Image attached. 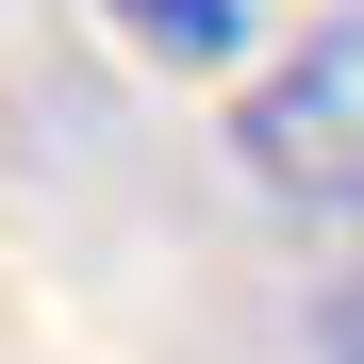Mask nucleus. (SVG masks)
I'll return each mask as SVG.
<instances>
[{
    "instance_id": "f257e3e1",
    "label": "nucleus",
    "mask_w": 364,
    "mask_h": 364,
    "mask_svg": "<svg viewBox=\"0 0 364 364\" xmlns=\"http://www.w3.org/2000/svg\"><path fill=\"white\" fill-rule=\"evenodd\" d=\"M232 166H249L282 215H364V17H315L249 100H232Z\"/></svg>"
},
{
    "instance_id": "f03ea898",
    "label": "nucleus",
    "mask_w": 364,
    "mask_h": 364,
    "mask_svg": "<svg viewBox=\"0 0 364 364\" xmlns=\"http://www.w3.org/2000/svg\"><path fill=\"white\" fill-rule=\"evenodd\" d=\"M116 33L149 50V67H232V50H249V0H100Z\"/></svg>"
},
{
    "instance_id": "7ed1b4c3",
    "label": "nucleus",
    "mask_w": 364,
    "mask_h": 364,
    "mask_svg": "<svg viewBox=\"0 0 364 364\" xmlns=\"http://www.w3.org/2000/svg\"><path fill=\"white\" fill-rule=\"evenodd\" d=\"M315 348H331V364H364V265H348V282L315 298Z\"/></svg>"
}]
</instances>
